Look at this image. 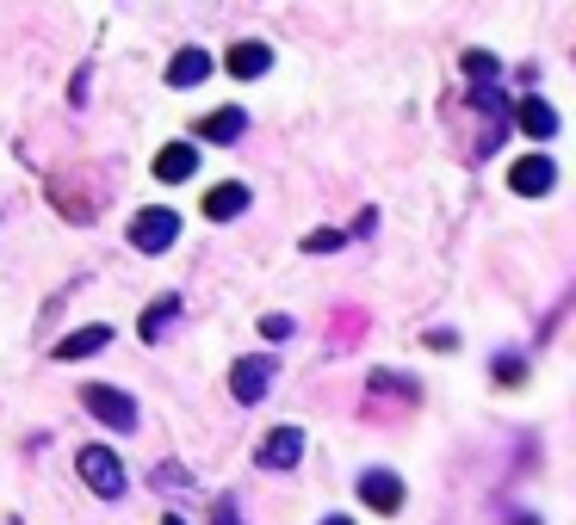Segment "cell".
Segmentation results:
<instances>
[{
    "mask_svg": "<svg viewBox=\"0 0 576 525\" xmlns=\"http://www.w3.org/2000/svg\"><path fill=\"white\" fill-rule=\"evenodd\" d=\"M174 241H180V210L149 204V210H137V217H131V248H137V254H168Z\"/></svg>",
    "mask_w": 576,
    "mask_h": 525,
    "instance_id": "obj_1",
    "label": "cell"
},
{
    "mask_svg": "<svg viewBox=\"0 0 576 525\" xmlns=\"http://www.w3.org/2000/svg\"><path fill=\"white\" fill-rule=\"evenodd\" d=\"M75 464H81V482H88L100 501H118V494H124V464H118L112 445H81Z\"/></svg>",
    "mask_w": 576,
    "mask_h": 525,
    "instance_id": "obj_2",
    "label": "cell"
},
{
    "mask_svg": "<svg viewBox=\"0 0 576 525\" xmlns=\"http://www.w3.org/2000/svg\"><path fill=\"white\" fill-rule=\"evenodd\" d=\"M273 377H280V353H248V358H236V365H229V396H236L242 408L261 402Z\"/></svg>",
    "mask_w": 576,
    "mask_h": 525,
    "instance_id": "obj_3",
    "label": "cell"
},
{
    "mask_svg": "<svg viewBox=\"0 0 576 525\" xmlns=\"http://www.w3.org/2000/svg\"><path fill=\"white\" fill-rule=\"evenodd\" d=\"M81 408H88L100 426H112V433H131V426H137V402L124 390H112V384H88V390H81Z\"/></svg>",
    "mask_w": 576,
    "mask_h": 525,
    "instance_id": "obj_4",
    "label": "cell"
},
{
    "mask_svg": "<svg viewBox=\"0 0 576 525\" xmlns=\"http://www.w3.org/2000/svg\"><path fill=\"white\" fill-rule=\"evenodd\" d=\"M508 186L521 192V198H545V192L558 186V168H552V155H521V161L508 168Z\"/></svg>",
    "mask_w": 576,
    "mask_h": 525,
    "instance_id": "obj_5",
    "label": "cell"
},
{
    "mask_svg": "<svg viewBox=\"0 0 576 525\" xmlns=\"http://www.w3.org/2000/svg\"><path fill=\"white\" fill-rule=\"evenodd\" d=\"M297 458H304V426H273L261 440V452H255L261 470H292Z\"/></svg>",
    "mask_w": 576,
    "mask_h": 525,
    "instance_id": "obj_6",
    "label": "cell"
},
{
    "mask_svg": "<svg viewBox=\"0 0 576 525\" xmlns=\"http://www.w3.org/2000/svg\"><path fill=\"white\" fill-rule=\"evenodd\" d=\"M360 501L372 513H397L403 507V476L397 470H360Z\"/></svg>",
    "mask_w": 576,
    "mask_h": 525,
    "instance_id": "obj_7",
    "label": "cell"
},
{
    "mask_svg": "<svg viewBox=\"0 0 576 525\" xmlns=\"http://www.w3.org/2000/svg\"><path fill=\"white\" fill-rule=\"evenodd\" d=\"M224 68H229V75H242V81H255V75H267V68H273V50H267L261 37H242V44H229Z\"/></svg>",
    "mask_w": 576,
    "mask_h": 525,
    "instance_id": "obj_8",
    "label": "cell"
},
{
    "mask_svg": "<svg viewBox=\"0 0 576 525\" xmlns=\"http://www.w3.org/2000/svg\"><path fill=\"white\" fill-rule=\"evenodd\" d=\"M192 173H199V142H168V149L156 155V180H168V186L192 180Z\"/></svg>",
    "mask_w": 576,
    "mask_h": 525,
    "instance_id": "obj_9",
    "label": "cell"
},
{
    "mask_svg": "<svg viewBox=\"0 0 576 525\" xmlns=\"http://www.w3.org/2000/svg\"><path fill=\"white\" fill-rule=\"evenodd\" d=\"M242 210H248V186L242 180H224V186L205 192V217L211 222H229V217H242Z\"/></svg>",
    "mask_w": 576,
    "mask_h": 525,
    "instance_id": "obj_10",
    "label": "cell"
},
{
    "mask_svg": "<svg viewBox=\"0 0 576 525\" xmlns=\"http://www.w3.org/2000/svg\"><path fill=\"white\" fill-rule=\"evenodd\" d=\"M515 124H521L533 142H552V136H558V112H552L545 100H521L515 105Z\"/></svg>",
    "mask_w": 576,
    "mask_h": 525,
    "instance_id": "obj_11",
    "label": "cell"
},
{
    "mask_svg": "<svg viewBox=\"0 0 576 525\" xmlns=\"http://www.w3.org/2000/svg\"><path fill=\"white\" fill-rule=\"evenodd\" d=\"M211 68H217V62H211L205 50H180L174 62H168V87H199Z\"/></svg>",
    "mask_w": 576,
    "mask_h": 525,
    "instance_id": "obj_12",
    "label": "cell"
},
{
    "mask_svg": "<svg viewBox=\"0 0 576 525\" xmlns=\"http://www.w3.org/2000/svg\"><path fill=\"white\" fill-rule=\"evenodd\" d=\"M242 130H248L242 105H229V112H211V118H199V136H205V142H236Z\"/></svg>",
    "mask_w": 576,
    "mask_h": 525,
    "instance_id": "obj_13",
    "label": "cell"
},
{
    "mask_svg": "<svg viewBox=\"0 0 576 525\" xmlns=\"http://www.w3.org/2000/svg\"><path fill=\"white\" fill-rule=\"evenodd\" d=\"M100 346H112V328L93 322V328H75V334L63 340V346H56V358H93Z\"/></svg>",
    "mask_w": 576,
    "mask_h": 525,
    "instance_id": "obj_14",
    "label": "cell"
},
{
    "mask_svg": "<svg viewBox=\"0 0 576 525\" xmlns=\"http://www.w3.org/2000/svg\"><path fill=\"white\" fill-rule=\"evenodd\" d=\"M174 322H180V297H156V304H149V316H143V328H137V334H143V340H161Z\"/></svg>",
    "mask_w": 576,
    "mask_h": 525,
    "instance_id": "obj_15",
    "label": "cell"
},
{
    "mask_svg": "<svg viewBox=\"0 0 576 525\" xmlns=\"http://www.w3.org/2000/svg\"><path fill=\"white\" fill-rule=\"evenodd\" d=\"M465 75H472V81H496V56L472 50V56H465Z\"/></svg>",
    "mask_w": 576,
    "mask_h": 525,
    "instance_id": "obj_16",
    "label": "cell"
},
{
    "mask_svg": "<svg viewBox=\"0 0 576 525\" xmlns=\"http://www.w3.org/2000/svg\"><path fill=\"white\" fill-rule=\"evenodd\" d=\"M341 248V229H316V236H304V254H335Z\"/></svg>",
    "mask_w": 576,
    "mask_h": 525,
    "instance_id": "obj_17",
    "label": "cell"
},
{
    "mask_svg": "<svg viewBox=\"0 0 576 525\" xmlns=\"http://www.w3.org/2000/svg\"><path fill=\"white\" fill-rule=\"evenodd\" d=\"M187 482H192V476L180 470V464H161V470H156V489H187Z\"/></svg>",
    "mask_w": 576,
    "mask_h": 525,
    "instance_id": "obj_18",
    "label": "cell"
},
{
    "mask_svg": "<svg viewBox=\"0 0 576 525\" xmlns=\"http://www.w3.org/2000/svg\"><path fill=\"white\" fill-rule=\"evenodd\" d=\"M261 334L267 340H292V316H261Z\"/></svg>",
    "mask_w": 576,
    "mask_h": 525,
    "instance_id": "obj_19",
    "label": "cell"
},
{
    "mask_svg": "<svg viewBox=\"0 0 576 525\" xmlns=\"http://www.w3.org/2000/svg\"><path fill=\"white\" fill-rule=\"evenodd\" d=\"M211 525H242V513L229 507V501H217V513H211Z\"/></svg>",
    "mask_w": 576,
    "mask_h": 525,
    "instance_id": "obj_20",
    "label": "cell"
},
{
    "mask_svg": "<svg viewBox=\"0 0 576 525\" xmlns=\"http://www.w3.org/2000/svg\"><path fill=\"white\" fill-rule=\"evenodd\" d=\"M323 525H353V520H341V513H329V520H323Z\"/></svg>",
    "mask_w": 576,
    "mask_h": 525,
    "instance_id": "obj_21",
    "label": "cell"
},
{
    "mask_svg": "<svg viewBox=\"0 0 576 525\" xmlns=\"http://www.w3.org/2000/svg\"><path fill=\"white\" fill-rule=\"evenodd\" d=\"M161 525H187V520H180V513H168V520H161Z\"/></svg>",
    "mask_w": 576,
    "mask_h": 525,
    "instance_id": "obj_22",
    "label": "cell"
},
{
    "mask_svg": "<svg viewBox=\"0 0 576 525\" xmlns=\"http://www.w3.org/2000/svg\"><path fill=\"white\" fill-rule=\"evenodd\" d=\"M515 525H533V520H515Z\"/></svg>",
    "mask_w": 576,
    "mask_h": 525,
    "instance_id": "obj_23",
    "label": "cell"
}]
</instances>
